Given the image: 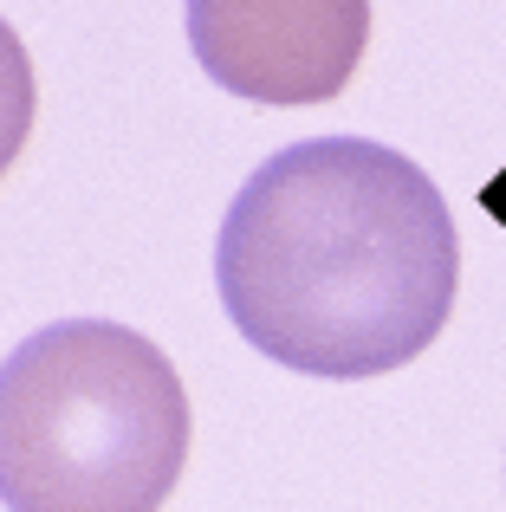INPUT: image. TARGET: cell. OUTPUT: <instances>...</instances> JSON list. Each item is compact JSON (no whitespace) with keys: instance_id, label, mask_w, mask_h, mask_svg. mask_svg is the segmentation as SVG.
Segmentation results:
<instances>
[{"instance_id":"obj_1","label":"cell","mask_w":506,"mask_h":512,"mask_svg":"<svg viewBox=\"0 0 506 512\" xmlns=\"http://www.w3.org/2000/svg\"><path fill=\"white\" fill-rule=\"evenodd\" d=\"M215 286L260 357L331 383L383 376L416 363L455 312V214L390 143H286L228 201Z\"/></svg>"},{"instance_id":"obj_2","label":"cell","mask_w":506,"mask_h":512,"mask_svg":"<svg viewBox=\"0 0 506 512\" xmlns=\"http://www.w3.org/2000/svg\"><path fill=\"white\" fill-rule=\"evenodd\" d=\"M189 435L176 363L130 325L59 318L0 363L7 512H163Z\"/></svg>"},{"instance_id":"obj_3","label":"cell","mask_w":506,"mask_h":512,"mask_svg":"<svg viewBox=\"0 0 506 512\" xmlns=\"http://www.w3.org/2000/svg\"><path fill=\"white\" fill-rule=\"evenodd\" d=\"M189 46L247 104H325L357 78L370 0H182Z\"/></svg>"},{"instance_id":"obj_4","label":"cell","mask_w":506,"mask_h":512,"mask_svg":"<svg viewBox=\"0 0 506 512\" xmlns=\"http://www.w3.org/2000/svg\"><path fill=\"white\" fill-rule=\"evenodd\" d=\"M39 117V85H33V59H26L20 33L0 20V175L20 163L26 137Z\"/></svg>"}]
</instances>
